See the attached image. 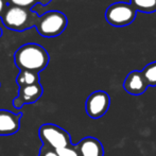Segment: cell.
Masks as SVG:
<instances>
[{"label":"cell","mask_w":156,"mask_h":156,"mask_svg":"<svg viewBox=\"0 0 156 156\" xmlns=\"http://www.w3.org/2000/svg\"><path fill=\"white\" fill-rule=\"evenodd\" d=\"M49 60V54L45 48L37 44H27L21 46L17 49L14 55L15 64L20 71L27 70L35 73L43 71L47 67Z\"/></svg>","instance_id":"1"},{"label":"cell","mask_w":156,"mask_h":156,"mask_svg":"<svg viewBox=\"0 0 156 156\" xmlns=\"http://www.w3.org/2000/svg\"><path fill=\"white\" fill-rule=\"evenodd\" d=\"M38 137L43 142V146L48 147L54 151L72 144L69 133L56 124H43L38 129Z\"/></svg>","instance_id":"2"},{"label":"cell","mask_w":156,"mask_h":156,"mask_svg":"<svg viewBox=\"0 0 156 156\" xmlns=\"http://www.w3.org/2000/svg\"><path fill=\"white\" fill-rule=\"evenodd\" d=\"M137 11L131 3L127 2H115L106 9L105 19L113 27L122 28L134 23Z\"/></svg>","instance_id":"3"},{"label":"cell","mask_w":156,"mask_h":156,"mask_svg":"<svg viewBox=\"0 0 156 156\" xmlns=\"http://www.w3.org/2000/svg\"><path fill=\"white\" fill-rule=\"evenodd\" d=\"M67 23V18L62 12L50 11L41 17L37 23V31L45 37H55L64 32Z\"/></svg>","instance_id":"4"},{"label":"cell","mask_w":156,"mask_h":156,"mask_svg":"<svg viewBox=\"0 0 156 156\" xmlns=\"http://www.w3.org/2000/svg\"><path fill=\"white\" fill-rule=\"evenodd\" d=\"M111 105V97L104 90H96L91 93L85 102L86 114L93 119L101 118L107 113Z\"/></svg>","instance_id":"5"},{"label":"cell","mask_w":156,"mask_h":156,"mask_svg":"<svg viewBox=\"0 0 156 156\" xmlns=\"http://www.w3.org/2000/svg\"><path fill=\"white\" fill-rule=\"evenodd\" d=\"M29 11L25 8H19V6H11L4 13L3 23L5 27L10 28L12 30H20L28 27V21H29Z\"/></svg>","instance_id":"6"},{"label":"cell","mask_w":156,"mask_h":156,"mask_svg":"<svg viewBox=\"0 0 156 156\" xmlns=\"http://www.w3.org/2000/svg\"><path fill=\"white\" fill-rule=\"evenodd\" d=\"M43 86L41 83L19 87L18 96L13 99V106L20 109L23 105L33 104L43 96Z\"/></svg>","instance_id":"7"},{"label":"cell","mask_w":156,"mask_h":156,"mask_svg":"<svg viewBox=\"0 0 156 156\" xmlns=\"http://www.w3.org/2000/svg\"><path fill=\"white\" fill-rule=\"evenodd\" d=\"M21 113H13L6 109H0V136L16 134L20 129Z\"/></svg>","instance_id":"8"},{"label":"cell","mask_w":156,"mask_h":156,"mask_svg":"<svg viewBox=\"0 0 156 156\" xmlns=\"http://www.w3.org/2000/svg\"><path fill=\"white\" fill-rule=\"evenodd\" d=\"M149 84L144 79L141 71L133 70L125 78L123 82V88L127 94L133 96H140L148 89Z\"/></svg>","instance_id":"9"},{"label":"cell","mask_w":156,"mask_h":156,"mask_svg":"<svg viewBox=\"0 0 156 156\" xmlns=\"http://www.w3.org/2000/svg\"><path fill=\"white\" fill-rule=\"evenodd\" d=\"M76 146L80 156H104L102 142L91 136L83 138Z\"/></svg>","instance_id":"10"},{"label":"cell","mask_w":156,"mask_h":156,"mask_svg":"<svg viewBox=\"0 0 156 156\" xmlns=\"http://www.w3.org/2000/svg\"><path fill=\"white\" fill-rule=\"evenodd\" d=\"M16 82H17V84L19 85V87L37 84V83H39L38 73H35V72H32V71H27V70H23V71L19 72V74L17 76Z\"/></svg>","instance_id":"11"},{"label":"cell","mask_w":156,"mask_h":156,"mask_svg":"<svg viewBox=\"0 0 156 156\" xmlns=\"http://www.w3.org/2000/svg\"><path fill=\"white\" fill-rule=\"evenodd\" d=\"M129 3L138 12L153 13L156 11V0H131Z\"/></svg>","instance_id":"12"},{"label":"cell","mask_w":156,"mask_h":156,"mask_svg":"<svg viewBox=\"0 0 156 156\" xmlns=\"http://www.w3.org/2000/svg\"><path fill=\"white\" fill-rule=\"evenodd\" d=\"M149 86H156V61L146 66L141 70Z\"/></svg>","instance_id":"13"},{"label":"cell","mask_w":156,"mask_h":156,"mask_svg":"<svg viewBox=\"0 0 156 156\" xmlns=\"http://www.w3.org/2000/svg\"><path fill=\"white\" fill-rule=\"evenodd\" d=\"M55 152L58 153V156H80L76 144H70V146L60 149V150L55 151Z\"/></svg>","instance_id":"14"},{"label":"cell","mask_w":156,"mask_h":156,"mask_svg":"<svg viewBox=\"0 0 156 156\" xmlns=\"http://www.w3.org/2000/svg\"><path fill=\"white\" fill-rule=\"evenodd\" d=\"M36 0H11L15 6H19V8H29L33 5Z\"/></svg>","instance_id":"15"},{"label":"cell","mask_w":156,"mask_h":156,"mask_svg":"<svg viewBox=\"0 0 156 156\" xmlns=\"http://www.w3.org/2000/svg\"><path fill=\"white\" fill-rule=\"evenodd\" d=\"M38 156H58V153L55 152L52 149L48 148L46 146H41V149H39V154Z\"/></svg>","instance_id":"16"},{"label":"cell","mask_w":156,"mask_h":156,"mask_svg":"<svg viewBox=\"0 0 156 156\" xmlns=\"http://www.w3.org/2000/svg\"><path fill=\"white\" fill-rule=\"evenodd\" d=\"M3 6H4V3H3V1H2V0H0V13H1L2 9H3Z\"/></svg>","instance_id":"17"},{"label":"cell","mask_w":156,"mask_h":156,"mask_svg":"<svg viewBox=\"0 0 156 156\" xmlns=\"http://www.w3.org/2000/svg\"><path fill=\"white\" fill-rule=\"evenodd\" d=\"M41 3H43V4H47L48 2H50L51 0H41Z\"/></svg>","instance_id":"18"},{"label":"cell","mask_w":156,"mask_h":156,"mask_svg":"<svg viewBox=\"0 0 156 156\" xmlns=\"http://www.w3.org/2000/svg\"><path fill=\"white\" fill-rule=\"evenodd\" d=\"M1 35H2V30H1V28H0V37H1Z\"/></svg>","instance_id":"19"}]
</instances>
